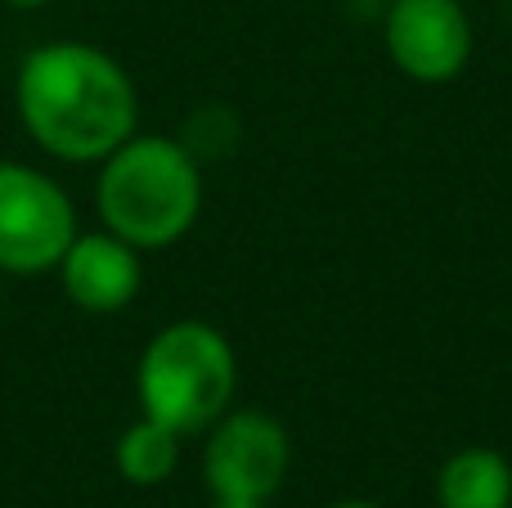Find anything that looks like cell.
<instances>
[{
  "instance_id": "obj_1",
  "label": "cell",
  "mask_w": 512,
  "mask_h": 508,
  "mask_svg": "<svg viewBox=\"0 0 512 508\" xmlns=\"http://www.w3.org/2000/svg\"><path fill=\"white\" fill-rule=\"evenodd\" d=\"M14 108L23 131L59 162H104L140 122L131 72L86 41H54L27 54Z\"/></svg>"
},
{
  "instance_id": "obj_2",
  "label": "cell",
  "mask_w": 512,
  "mask_h": 508,
  "mask_svg": "<svg viewBox=\"0 0 512 508\" xmlns=\"http://www.w3.org/2000/svg\"><path fill=\"white\" fill-rule=\"evenodd\" d=\"M95 207L104 230L131 248H171L194 230L203 212V162L189 153L185 140L135 131L99 162Z\"/></svg>"
},
{
  "instance_id": "obj_3",
  "label": "cell",
  "mask_w": 512,
  "mask_h": 508,
  "mask_svg": "<svg viewBox=\"0 0 512 508\" xmlns=\"http://www.w3.org/2000/svg\"><path fill=\"white\" fill-rule=\"evenodd\" d=\"M239 356L230 338L207 320H176L149 338L135 369V392L149 419L180 437L207 432L234 401Z\"/></svg>"
},
{
  "instance_id": "obj_4",
  "label": "cell",
  "mask_w": 512,
  "mask_h": 508,
  "mask_svg": "<svg viewBox=\"0 0 512 508\" xmlns=\"http://www.w3.org/2000/svg\"><path fill=\"white\" fill-rule=\"evenodd\" d=\"M77 239L68 189L23 162H0V275H45Z\"/></svg>"
},
{
  "instance_id": "obj_5",
  "label": "cell",
  "mask_w": 512,
  "mask_h": 508,
  "mask_svg": "<svg viewBox=\"0 0 512 508\" xmlns=\"http://www.w3.org/2000/svg\"><path fill=\"white\" fill-rule=\"evenodd\" d=\"M292 468V441L274 414L225 410L207 428L203 482L221 500H270Z\"/></svg>"
},
{
  "instance_id": "obj_6",
  "label": "cell",
  "mask_w": 512,
  "mask_h": 508,
  "mask_svg": "<svg viewBox=\"0 0 512 508\" xmlns=\"http://www.w3.org/2000/svg\"><path fill=\"white\" fill-rule=\"evenodd\" d=\"M382 45L409 81L445 86L472 63L477 27L463 0H387Z\"/></svg>"
},
{
  "instance_id": "obj_7",
  "label": "cell",
  "mask_w": 512,
  "mask_h": 508,
  "mask_svg": "<svg viewBox=\"0 0 512 508\" xmlns=\"http://www.w3.org/2000/svg\"><path fill=\"white\" fill-rule=\"evenodd\" d=\"M63 293L72 306L90 315H113L126 311L135 302L144 284V266H140V248H131L126 239H117L113 230H90L68 243L59 266Z\"/></svg>"
},
{
  "instance_id": "obj_8",
  "label": "cell",
  "mask_w": 512,
  "mask_h": 508,
  "mask_svg": "<svg viewBox=\"0 0 512 508\" xmlns=\"http://www.w3.org/2000/svg\"><path fill=\"white\" fill-rule=\"evenodd\" d=\"M436 508H512V464L490 446H463L436 473Z\"/></svg>"
},
{
  "instance_id": "obj_9",
  "label": "cell",
  "mask_w": 512,
  "mask_h": 508,
  "mask_svg": "<svg viewBox=\"0 0 512 508\" xmlns=\"http://www.w3.org/2000/svg\"><path fill=\"white\" fill-rule=\"evenodd\" d=\"M180 432H171L167 423L149 419V414H140V419L131 423V428L117 437V473H122V482L131 486H162L171 473H176L180 464Z\"/></svg>"
},
{
  "instance_id": "obj_10",
  "label": "cell",
  "mask_w": 512,
  "mask_h": 508,
  "mask_svg": "<svg viewBox=\"0 0 512 508\" xmlns=\"http://www.w3.org/2000/svg\"><path fill=\"white\" fill-rule=\"evenodd\" d=\"M212 508H265L261 500H221V495H212Z\"/></svg>"
},
{
  "instance_id": "obj_11",
  "label": "cell",
  "mask_w": 512,
  "mask_h": 508,
  "mask_svg": "<svg viewBox=\"0 0 512 508\" xmlns=\"http://www.w3.org/2000/svg\"><path fill=\"white\" fill-rule=\"evenodd\" d=\"M324 508H382V504H373V500H337V504H324Z\"/></svg>"
},
{
  "instance_id": "obj_12",
  "label": "cell",
  "mask_w": 512,
  "mask_h": 508,
  "mask_svg": "<svg viewBox=\"0 0 512 508\" xmlns=\"http://www.w3.org/2000/svg\"><path fill=\"white\" fill-rule=\"evenodd\" d=\"M5 5H14V9H36V5H45V0H5Z\"/></svg>"
}]
</instances>
